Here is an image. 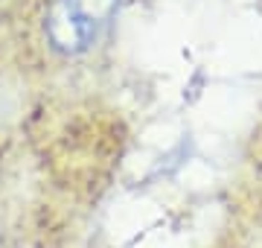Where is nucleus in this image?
<instances>
[{"mask_svg":"<svg viewBox=\"0 0 262 248\" xmlns=\"http://www.w3.org/2000/svg\"><path fill=\"white\" fill-rule=\"evenodd\" d=\"M120 0H53L44 18L47 44L61 56H79L94 47L111 27Z\"/></svg>","mask_w":262,"mask_h":248,"instance_id":"1","label":"nucleus"}]
</instances>
